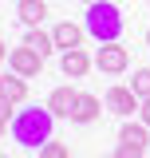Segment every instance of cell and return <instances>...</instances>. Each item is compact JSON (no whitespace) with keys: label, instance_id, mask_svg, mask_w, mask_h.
Listing matches in <instances>:
<instances>
[{"label":"cell","instance_id":"52a82bcc","mask_svg":"<svg viewBox=\"0 0 150 158\" xmlns=\"http://www.w3.org/2000/svg\"><path fill=\"white\" fill-rule=\"evenodd\" d=\"M75 99H79V91H71V87H56L52 95H48V111L56 118H71V111H75Z\"/></svg>","mask_w":150,"mask_h":158},{"label":"cell","instance_id":"ffe728a7","mask_svg":"<svg viewBox=\"0 0 150 158\" xmlns=\"http://www.w3.org/2000/svg\"><path fill=\"white\" fill-rule=\"evenodd\" d=\"M4 127H8V123H0V135H4Z\"/></svg>","mask_w":150,"mask_h":158},{"label":"cell","instance_id":"ba28073f","mask_svg":"<svg viewBox=\"0 0 150 158\" xmlns=\"http://www.w3.org/2000/svg\"><path fill=\"white\" fill-rule=\"evenodd\" d=\"M59 67H63V75H67V79H83L87 71H91V56H87L83 48H71V52H63Z\"/></svg>","mask_w":150,"mask_h":158},{"label":"cell","instance_id":"44dd1931","mask_svg":"<svg viewBox=\"0 0 150 158\" xmlns=\"http://www.w3.org/2000/svg\"><path fill=\"white\" fill-rule=\"evenodd\" d=\"M83 4H95V0H83Z\"/></svg>","mask_w":150,"mask_h":158},{"label":"cell","instance_id":"8fae6325","mask_svg":"<svg viewBox=\"0 0 150 158\" xmlns=\"http://www.w3.org/2000/svg\"><path fill=\"white\" fill-rule=\"evenodd\" d=\"M119 142L146 150V146H150V127H146V123H123V131H119Z\"/></svg>","mask_w":150,"mask_h":158},{"label":"cell","instance_id":"277c9868","mask_svg":"<svg viewBox=\"0 0 150 158\" xmlns=\"http://www.w3.org/2000/svg\"><path fill=\"white\" fill-rule=\"evenodd\" d=\"M8 67H12L16 75L32 79V75H40V67H44V56H36V52L24 44V48H12V52H8Z\"/></svg>","mask_w":150,"mask_h":158},{"label":"cell","instance_id":"4fadbf2b","mask_svg":"<svg viewBox=\"0 0 150 158\" xmlns=\"http://www.w3.org/2000/svg\"><path fill=\"white\" fill-rule=\"evenodd\" d=\"M95 118H99V99L79 95L75 99V111H71V123H95Z\"/></svg>","mask_w":150,"mask_h":158},{"label":"cell","instance_id":"7c38bea8","mask_svg":"<svg viewBox=\"0 0 150 158\" xmlns=\"http://www.w3.org/2000/svg\"><path fill=\"white\" fill-rule=\"evenodd\" d=\"M24 44H28L36 56H44V59L56 52V40H52V32H44V28H28V40H24Z\"/></svg>","mask_w":150,"mask_h":158},{"label":"cell","instance_id":"9c48e42d","mask_svg":"<svg viewBox=\"0 0 150 158\" xmlns=\"http://www.w3.org/2000/svg\"><path fill=\"white\" fill-rule=\"evenodd\" d=\"M0 95L8 99L12 107H16V103H24V99H28V79L16 75V71H12V75H0Z\"/></svg>","mask_w":150,"mask_h":158},{"label":"cell","instance_id":"3957f363","mask_svg":"<svg viewBox=\"0 0 150 158\" xmlns=\"http://www.w3.org/2000/svg\"><path fill=\"white\" fill-rule=\"evenodd\" d=\"M95 67H99L103 75H119V71L131 67V56H127L123 44H103V48L95 52Z\"/></svg>","mask_w":150,"mask_h":158},{"label":"cell","instance_id":"ac0fdd59","mask_svg":"<svg viewBox=\"0 0 150 158\" xmlns=\"http://www.w3.org/2000/svg\"><path fill=\"white\" fill-rule=\"evenodd\" d=\"M8 111H12V103H8V99L0 95V123H8Z\"/></svg>","mask_w":150,"mask_h":158},{"label":"cell","instance_id":"e0dca14e","mask_svg":"<svg viewBox=\"0 0 150 158\" xmlns=\"http://www.w3.org/2000/svg\"><path fill=\"white\" fill-rule=\"evenodd\" d=\"M138 123H146V127H150V99L138 103Z\"/></svg>","mask_w":150,"mask_h":158},{"label":"cell","instance_id":"5bb4252c","mask_svg":"<svg viewBox=\"0 0 150 158\" xmlns=\"http://www.w3.org/2000/svg\"><path fill=\"white\" fill-rule=\"evenodd\" d=\"M131 91L138 99H150V67H138L134 71V79H131Z\"/></svg>","mask_w":150,"mask_h":158},{"label":"cell","instance_id":"7a4b0ae2","mask_svg":"<svg viewBox=\"0 0 150 158\" xmlns=\"http://www.w3.org/2000/svg\"><path fill=\"white\" fill-rule=\"evenodd\" d=\"M83 28H87V36L99 40V44H119V36H123V12L115 8L111 0H95V4H87Z\"/></svg>","mask_w":150,"mask_h":158},{"label":"cell","instance_id":"7402d4cb","mask_svg":"<svg viewBox=\"0 0 150 158\" xmlns=\"http://www.w3.org/2000/svg\"><path fill=\"white\" fill-rule=\"evenodd\" d=\"M146 44H150V32H146Z\"/></svg>","mask_w":150,"mask_h":158},{"label":"cell","instance_id":"9a60e30c","mask_svg":"<svg viewBox=\"0 0 150 158\" xmlns=\"http://www.w3.org/2000/svg\"><path fill=\"white\" fill-rule=\"evenodd\" d=\"M40 154H44V158H71V150H67L63 142L52 138V142H44V146H40Z\"/></svg>","mask_w":150,"mask_h":158},{"label":"cell","instance_id":"603a6c76","mask_svg":"<svg viewBox=\"0 0 150 158\" xmlns=\"http://www.w3.org/2000/svg\"><path fill=\"white\" fill-rule=\"evenodd\" d=\"M40 158H44V154H40Z\"/></svg>","mask_w":150,"mask_h":158},{"label":"cell","instance_id":"6da1fadb","mask_svg":"<svg viewBox=\"0 0 150 158\" xmlns=\"http://www.w3.org/2000/svg\"><path fill=\"white\" fill-rule=\"evenodd\" d=\"M52 127H56V115L48 107H24L12 115V138L20 146H44L52 142Z\"/></svg>","mask_w":150,"mask_h":158},{"label":"cell","instance_id":"8992f818","mask_svg":"<svg viewBox=\"0 0 150 158\" xmlns=\"http://www.w3.org/2000/svg\"><path fill=\"white\" fill-rule=\"evenodd\" d=\"M83 36H87V28H79V24H71V20H63V24L52 28V40H56V48H63V52L83 48Z\"/></svg>","mask_w":150,"mask_h":158},{"label":"cell","instance_id":"2e32d148","mask_svg":"<svg viewBox=\"0 0 150 158\" xmlns=\"http://www.w3.org/2000/svg\"><path fill=\"white\" fill-rule=\"evenodd\" d=\"M146 150H138V146H127V142H119V150H115V158H142Z\"/></svg>","mask_w":150,"mask_h":158},{"label":"cell","instance_id":"5b68a950","mask_svg":"<svg viewBox=\"0 0 150 158\" xmlns=\"http://www.w3.org/2000/svg\"><path fill=\"white\" fill-rule=\"evenodd\" d=\"M138 103H142V99L134 95L131 87H111V91H107V107H111L115 115H123V118H131L134 111H138Z\"/></svg>","mask_w":150,"mask_h":158},{"label":"cell","instance_id":"d6986e66","mask_svg":"<svg viewBox=\"0 0 150 158\" xmlns=\"http://www.w3.org/2000/svg\"><path fill=\"white\" fill-rule=\"evenodd\" d=\"M4 59H8V44L0 40V63H4Z\"/></svg>","mask_w":150,"mask_h":158},{"label":"cell","instance_id":"30bf717a","mask_svg":"<svg viewBox=\"0 0 150 158\" xmlns=\"http://www.w3.org/2000/svg\"><path fill=\"white\" fill-rule=\"evenodd\" d=\"M16 16L28 24V28H40L44 16H48V4L44 0H16Z\"/></svg>","mask_w":150,"mask_h":158}]
</instances>
